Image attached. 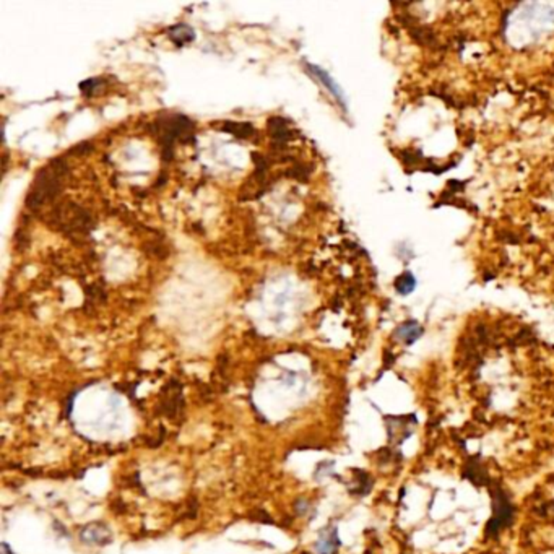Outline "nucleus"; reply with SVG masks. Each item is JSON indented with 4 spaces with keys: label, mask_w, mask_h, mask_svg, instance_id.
I'll use <instances>...</instances> for the list:
<instances>
[{
    "label": "nucleus",
    "mask_w": 554,
    "mask_h": 554,
    "mask_svg": "<svg viewBox=\"0 0 554 554\" xmlns=\"http://www.w3.org/2000/svg\"><path fill=\"white\" fill-rule=\"evenodd\" d=\"M67 173V163L64 159L57 158L47 168L36 176L35 186H33L31 192L26 197V205L31 210H38V208L45 205L46 202H49L54 198L61 191V177Z\"/></svg>",
    "instance_id": "1"
},
{
    "label": "nucleus",
    "mask_w": 554,
    "mask_h": 554,
    "mask_svg": "<svg viewBox=\"0 0 554 554\" xmlns=\"http://www.w3.org/2000/svg\"><path fill=\"white\" fill-rule=\"evenodd\" d=\"M193 130V122L186 116H171L166 122H163L159 125V142H161L163 148V159L168 161V159L173 158V148L174 142L177 138H182L184 135H189Z\"/></svg>",
    "instance_id": "2"
},
{
    "label": "nucleus",
    "mask_w": 554,
    "mask_h": 554,
    "mask_svg": "<svg viewBox=\"0 0 554 554\" xmlns=\"http://www.w3.org/2000/svg\"><path fill=\"white\" fill-rule=\"evenodd\" d=\"M80 539L81 543L90 544V546H104V544L113 541V533H111L108 525L95 522L85 525L80 530Z\"/></svg>",
    "instance_id": "3"
},
{
    "label": "nucleus",
    "mask_w": 554,
    "mask_h": 554,
    "mask_svg": "<svg viewBox=\"0 0 554 554\" xmlns=\"http://www.w3.org/2000/svg\"><path fill=\"white\" fill-rule=\"evenodd\" d=\"M164 392H166V395H164V393L161 395L159 411H161L166 418L174 420V418L181 413V408L184 406L181 386H177V382H173L164 388Z\"/></svg>",
    "instance_id": "4"
},
{
    "label": "nucleus",
    "mask_w": 554,
    "mask_h": 554,
    "mask_svg": "<svg viewBox=\"0 0 554 554\" xmlns=\"http://www.w3.org/2000/svg\"><path fill=\"white\" fill-rule=\"evenodd\" d=\"M267 127H269L271 138L276 142V147H281V145H285L288 140L294 137V130L290 129V122L285 118H278V116L270 118L269 122H267Z\"/></svg>",
    "instance_id": "5"
},
{
    "label": "nucleus",
    "mask_w": 554,
    "mask_h": 554,
    "mask_svg": "<svg viewBox=\"0 0 554 554\" xmlns=\"http://www.w3.org/2000/svg\"><path fill=\"white\" fill-rule=\"evenodd\" d=\"M340 548V539L337 528L330 527L327 530H322L320 532V537L315 543V549H317L319 554H335Z\"/></svg>",
    "instance_id": "6"
},
{
    "label": "nucleus",
    "mask_w": 554,
    "mask_h": 554,
    "mask_svg": "<svg viewBox=\"0 0 554 554\" xmlns=\"http://www.w3.org/2000/svg\"><path fill=\"white\" fill-rule=\"evenodd\" d=\"M308 70L310 72V74H312L314 77H317V80L320 81V84H322L324 86H327V90L330 91V93H332L335 98H337L340 103H342V106H345V101H343V96H342V91H340V88L337 85H335V81L330 79V77L325 74L324 70H320L319 67H315V65H312V64H308Z\"/></svg>",
    "instance_id": "7"
},
{
    "label": "nucleus",
    "mask_w": 554,
    "mask_h": 554,
    "mask_svg": "<svg viewBox=\"0 0 554 554\" xmlns=\"http://www.w3.org/2000/svg\"><path fill=\"white\" fill-rule=\"evenodd\" d=\"M168 33L169 36H171V41L177 46L187 45V42L193 41V38H196V33H193L192 28L187 25H174L169 28Z\"/></svg>",
    "instance_id": "8"
},
{
    "label": "nucleus",
    "mask_w": 554,
    "mask_h": 554,
    "mask_svg": "<svg viewBox=\"0 0 554 554\" xmlns=\"http://www.w3.org/2000/svg\"><path fill=\"white\" fill-rule=\"evenodd\" d=\"M221 130L232 134L237 138H251L255 134L254 125H251L249 122H225Z\"/></svg>",
    "instance_id": "9"
},
{
    "label": "nucleus",
    "mask_w": 554,
    "mask_h": 554,
    "mask_svg": "<svg viewBox=\"0 0 554 554\" xmlns=\"http://www.w3.org/2000/svg\"><path fill=\"white\" fill-rule=\"evenodd\" d=\"M397 335H398V338L403 340L405 343H413L421 335V329L415 324L413 325L406 324V325H403V327L398 329Z\"/></svg>",
    "instance_id": "10"
},
{
    "label": "nucleus",
    "mask_w": 554,
    "mask_h": 554,
    "mask_svg": "<svg viewBox=\"0 0 554 554\" xmlns=\"http://www.w3.org/2000/svg\"><path fill=\"white\" fill-rule=\"evenodd\" d=\"M288 174H290V176L296 177V179H301V181H306V179H308V176H309V169H306L304 166H296V168L291 169Z\"/></svg>",
    "instance_id": "11"
},
{
    "label": "nucleus",
    "mask_w": 554,
    "mask_h": 554,
    "mask_svg": "<svg viewBox=\"0 0 554 554\" xmlns=\"http://www.w3.org/2000/svg\"><path fill=\"white\" fill-rule=\"evenodd\" d=\"M0 554H13V551L10 549V546H8L7 543H2V553Z\"/></svg>",
    "instance_id": "12"
},
{
    "label": "nucleus",
    "mask_w": 554,
    "mask_h": 554,
    "mask_svg": "<svg viewBox=\"0 0 554 554\" xmlns=\"http://www.w3.org/2000/svg\"><path fill=\"white\" fill-rule=\"evenodd\" d=\"M303 554H309V553H303Z\"/></svg>",
    "instance_id": "13"
}]
</instances>
